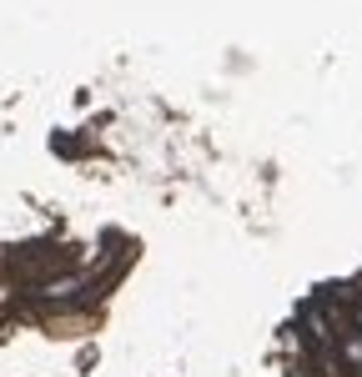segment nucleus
<instances>
[{"instance_id":"f257e3e1","label":"nucleus","mask_w":362,"mask_h":377,"mask_svg":"<svg viewBox=\"0 0 362 377\" xmlns=\"http://www.w3.org/2000/svg\"><path fill=\"white\" fill-rule=\"evenodd\" d=\"M76 292H86V277H60V282L50 277V282L35 287V302H60V307H66Z\"/></svg>"},{"instance_id":"f03ea898","label":"nucleus","mask_w":362,"mask_h":377,"mask_svg":"<svg viewBox=\"0 0 362 377\" xmlns=\"http://www.w3.org/2000/svg\"><path fill=\"white\" fill-rule=\"evenodd\" d=\"M337 342H342V357H347L352 367H362V337H357V332H347V337H337Z\"/></svg>"}]
</instances>
